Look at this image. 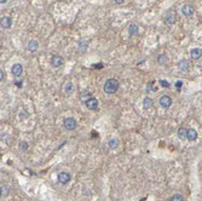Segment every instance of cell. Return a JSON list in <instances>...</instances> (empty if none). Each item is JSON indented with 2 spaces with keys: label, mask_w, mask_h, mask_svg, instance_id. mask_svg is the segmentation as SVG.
Returning <instances> with one entry per match:
<instances>
[{
  "label": "cell",
  "mask_w": 202,
  "mask_h": 201,
  "mask_svg": "<svg viewBox=\"0 0 202 201\" xmlns=\"http://www.w3.org/2000/svg\"><path fill=\"white\" fill-rule=\"evenodd\" d=\"M119 86H120L119 80L115 79V78H110V79H108V80L104 82L103 89H104V92H105V93L111 95V93H115V92L119 90Z\"/></svg>",
  "instance_id": "1"
},
{
  "label": "cell",
  "mask_w": 202,
  "mask_h": 201,
  "mask_svg": "<svg viewBox=\"0 0 202 201\" xmlns=\"http://www.w3.org/2000/svg\"><path fill=\"white\" fill-rule=\"evenodd\" d=\"M64 127L66 130H69V131H73L76 129V120L74 118H67L64 119Z\"/></svg>",
  "instance_id": "2"
},
{
  "label": "cell",
  "mask_w": 202,
  "mask_h": 201,
  "mask_svg": "<svg viewBox=\"0 0 202 201\" xmlns=\"http://www.w3.org/2000/svg\"><path fill=\"white\" fill-rule=\"evenodd\" d=\"M85 105L90 110H97L98 109V100H97V98H95V97H91L90 100H87L85 102Z\"/></svg>",
  "instance_id": "3"
},
{
  "label": "cell",
  "mask_w": 202,
  "mask_h": 201,
  "mask_svg": "<svg viewBox=\"0 0 202 201\" xmlns=\"http://www.w3.org/2000/svg\"><path fill=\"white\" fill-rule=\"evenodd\" d=\"M182 13L184 15V16H186V17H189V16H191L194 12H195V9H194V6H191L190 4H185V5H183L182 6Z\"/></svg>",
  "instance_id": "4"
},
{
  "label": "cell",
  "mask_w": 202,
  "mask_h": 201,
  "mask_svg": "<svg viewBox=\"0 0 202 201\" xmlns=\"http://www.w3.org/2000/svg\"><path fill=\"white\" fill-rule=\"evenodd\" d=\"M11 73H12L13 76L20 78V76L22 75V73H23V67H22V64H20V63L13 64L12 68H11Z\"/></svg>",
  "instance_id": "5"
},
{
  "label": "cell",
  "mask_w": 202,
  "mask_h": 201,
  "mask_svg": "<svg viewBox=\"0 0 202 201\" xmlns=\"http://www.w3.org/2000/svg\"><path fill=\"white\" fill-rule=\"evenodd\" d=\"M172 103H173V100H172V98L169 97V96H167V95H164L161 98H160V105L162 107V108H169L171 105H172Z\"/></svg>",
  "instance_id": "6"
},
{
  "label": "cell",
  "mask_w": 202,
  "mask_h": 201,
  "mask_svg": "<svg viewBox=\"0 0 202 201\" xmlns=\"http://www.w3.org/2000/svg\"><path fill=\"white\" fill-rule=\"evenodd\" d=\"M63 63H64L63 57H61V56H52V58H51V66L53 68L61 67Z\"/></svg>",
  "instance_id": "7"
},
{
  "label": "cell",
  "mask_w": 202,
  "mask_h": 201,
  "mask_svg": "<svg viewBox=\"0 0 202 201\" xmlns=\"http://www.w3.org/2000/svg\"><path fill=\"white\" fill-rule=\"evenodd\" d=\"M70 178H71V176H70L68 172H61V173L58 174V182H60L61 184H67L68 182L70 181Z\"/></svg>",
  "instance_id": "8"
},
{
  "label": "cell",
  "mask_w": 202,
  "mask_h": 201,
  "mask_svg": "<svg viewBox=\"0 0 202 201\" xmlns=\"http://www.w3.org/2000/svg\"><path fill=\"white\" fill-rule=\"evenodd\" d=\"M190 56H191L193 60H199V58H201L202 57V49H200V47H195V49H193V50L190 51Z\"/></svg>",
  "instance_id": "9"
},
{
  "label": "cell",
  "mask_w": 202,
  "mask_h": 201,
  "mask_svg": "<svg viewBox=\"0 0 202 201\" xmlns=\"http://www.w3.org/2000/svg\"><path fill=\"white\" fill-rule=\"evenodd\" d=\"M178 68H179V70L180 71H183V73H188L189 71V62L188 61H185V60H182V61H179V63H178Z\"/></svg>",
  "instance_id": "10"
},
{
  "label": "cell",
  "mask_w": 202,
  "mask_h": 201,
  "mask_svg": "<svg viewBox=\"0 0 202 201\" xmlns=\"http://www.w3.org/2000/svg\"><path fill=\"white\" fill-rule=\"evenodd\" d=\"M11 24H12V20H11L10 17L5 16V17L1 18V28H4V29H9V28L11 27Z\"/></svg>",
  "instance_id": "11"
},
{
  "label": "cell",
  "mask_w": 202,
  "mask_h": 201,
  "mask_svg": "<svg viewBox=\"0 0 202 201\" xmlns=\"http://www.w3.org/2000/svg\"><path fill=\"white\" fill-rule=\"evenodd\" d=\"M175 21H177V15H175L173 11H169L168 13H167V16H166V23H168V24H174Z\"/></svg>",
  "instance_id": "12"
},
{
  "label": "cell",
  "mask_w": 202,
  "mask_h": 201,
  "mask_svg": "<svg viewBox=\"0 0 202 201\" xmlns=\"http://www.w3.org/2000/svg\"><path fill=\"white\" fill-rule=\"evenodd\" d=\"M74 90H75V86H74V84H73L71 81H68L67 84L64 85V92H66L67 96L71 95V93L74 92Z\"/></svg>",
  "instance_id": "13"
},
{
  "label": "cell",
  "mask_w": 202,
  "mask_h": 201,
  "mask_svg": "<svg viewBox=\"0 0 202 201\" xmlns=\"http://www.w3.org/2000/svg\"><path fill=\"white\" fill-rule=\"evenodd\" d=\"M38 47H39V42H38L36 40H31V41L28 42V45H27V50H28V51H31V52L36 51V50H38Z\"/></svg>",
  "instance_id": "14"
},
{
  "label": "cell",
  "mask_w": 202,
  "mask_h": 201,
  "mask_svg": "<svg viewBox=\"0 0 202 201\" xmlns=\"http://www.w3.org/2000/svg\"><path fill=\"white\" fill-rule=\"evenodd\" d=\"M186 139H189V141H196V139H197V132H196L194 129H188Z\"/></svg>",
  "instance_id": "15"
},
{
  "label": "cell",
  "mask_w": 202,
  "mask_h": 201,
  "mask_svg": "<svg viewBox=\"0 0 202 201\" xmlns=\"http://www.w3.org/2000/svg\"><path fill=\"white\" fill-rule=\"evenodd\" d=\"M128 33H130V35H137V34L139 33V27L137 24H135V23H132L128 27Z\"/></svg>",
  "instance_id": "16"
},
{
  "label": "cell",
  "mask_w": 202,
  "mask_h": 201,
  "mask_svg": "<svg viewBox=\"0 0 202 201\" xmlns=\"http://www.w3.org/2000/svg\"><path fill=\"white\" fill-rule=\"evenodd\" d=\"M153 107V100L150 97H145L143 100V108L144 109H150Z\"/></svg>",
  "instance_id": "17"
},
{
  "label": "cell",
  "mask_w": 202,
  "mask_h": 201,
  "mask_svg": "<svg viewBox=\"0 0 202 201\" xmlns=\"http://www.w3.org/2000/svg\"><path fill=\"white\" fill-rule=\"evenodd\" d=\"M87 45H88V42H87V40H80L79 42H78V47H79V50L80 51H86V49H87Z\"/></svg>",
  "instance_id": "18"
},
{
  "label": "cell",
  "mask_w": 202,
  "mask_h": 201,
  "mask_svg": "<svg viewBox=\"0 0 202 201\" xmlns=\"http://www.w3.org/2000/svg\"><path fill=\"white\" fill-rule=\"evenodd\" d=\"M108 145H109V148H111V149H116V148L119 147V139H116V138H111V139H109Z\"/></svg>",
  "instance_id": "19"
},
{
  "label": "cell",
  "mask_w": 202,
  "mask_h": 201,
  "mask_svg": "<svg viewBox=\"0 0 202 201\" xmlns=\"http://www.w3.org/2000/svg\"><path fill=\"white\" fill-rule=\"evenodd\" d=\"M186 136H188V130H186V129L182 127V129L178 130V137H179L180 139H186Z\"/></svg>",
  "instance_id": "20"
},
{
  "label": "cell",
  "mask_w": 202,
  "mask_h": 201,
  "mask_svg": "<svg viewBox=\"0 0 202 201\" xmlns=\"http://www.w3.org/2000/svg\"><path fill=\"white\" fill-rule=\"evenodd\" d=\"M91 97H92V95H91V92H88V91H84V92L80 93V98L84 100V102H86L87 100H90Z\"/></svg>",
  "instance_id": "21"
},
{
  "label": "cell",
  "mask_w": 202,
  "mask_h": 201,
  "mask_svg": "<svg viewBox=\"0 0 202 201\" xmlns=\"http://www.w3.org/2000/svg\"><path fill=\"white\" fill-rule=\"evenodd\" d=\"M167 61H168V58H167V56H165V55H160V56L157 57V62H159L160 64H165Z\"/></svg>",
  "instance_id": "22"
},
{
  "label": "cell",
  "mask_w": 202,
  "mask_h": 201,
  "mask_svg": "<svg viewBox=\"0 0 202 201\" xmlns=\"http://www.w3.org/2000/svg\"><path fill=\"white\" fill-rule=\"evenodd\" d=\"M0 188H1V196H5V195H7V194H9V190H10V189H9V187H7V185L1 184V187H0Z\"/></svg>",
  "instance_id": "23"
},
{
  "label": "cell",
  "mask_w": 202,
  "mask_h": 201,
  "mask_svg": "<svg viewBox=\"0 0 202 201\" xmlns=\"http://www.w3.org/2000/svg\"><path fill=\"white\" fill-rule=\"evenodd\" d=\"M154 91H155V89H154V82L150 81V82L148 84V86H146V92H154Z\"/></svg>",
  "instance_id": "24"
},
{
  "label": "cell",
  "mask_w": 202,
  "mask_h": 201,
  "mask_svg": "<svg viewBox=\"0 0 202 201\" xmlns=\"http://www.w3.org/2000/svg\"><path fill=\"white\" fill-rule=\"evenodd\" d=\"M20 149H21V150H23V152H26V150L28 149V143H27V142H24V141H23V142H21V143H20Z\"/></svg>",
  "instance_id": "25"
},
{
  "label": "cell",
  "mask_w": 202,
  "mask_h": 201,
  "mask_svg": "<svg viewBox=\"0 0 202 201\" xmlns=\"http://www.w3.org/2000/svg\"><path fill=\"white\" fill-rule=\"evenodd\" d=\"M171 201H183V196L180 194H175V195L172 196Z\"/></svg>",
  "instance_id": "26"
},
{
  "label": "cell",
  "mask_w": 202,
  "mask_h": 201,
  "mask_svg": "<svg viewBox=\"0 0 202 201\" xmlns=\"http://www.w3.org/2000/svg\"><path fill=\"white\" fill-rule=\"evenodd\" d=\"M160 85L162 87H169V82L167 80H160Z\"/></svg>",
  "instance_id": "27"
},
{
  "label": "cell",
  "mask_w": 202,
  "mask_h": 201,
  "mask_svg": "<svg viewBox=\"0 0 202 201\" xmlns=\"http://www.w3.org/2000/svg\"><path fill=\"white\" fill-rule=\"evenodd\" d=\"M182 86H183V81H177V82H175V89L179 90Z\"/></svg>",
  "instance_id": "28"
},
{
  "label": "cell",
  "mask_w": 202,
  "mask_h": 201,
  "mask_svg": "<svg viewBox=\"0 0 202 201\" xmlns=\"http://www.w3.org/2000/svg\"><path fill=\"white\" fill-rule=\"evenodd\" d=\"M16 86L17 87H22L23 86V82L22 81H16Z\"/></svg>",
  "instance_id": "29"
},
{
  "label": "cell",
  "mask_w": 202,
  "mask_h": 201,
  "mask_svg": "<svg viewBox=\"0 0 202 201\" xmlns=\"http://www.w3.org/2000/svg\"><path fill=\"white\" fill-rule=\"evenodd\" d=\"M2 79H4V73H2V70H0V80L2 81Z\"/></svg>",
  "instance_id": "30"
},
{
  "label": "cell",
  "mask_w": 202,
  "mask_h": 201,
  "mask_svg": "<svg viewBox=\"0 0 202 201\" xmlns=\"http://www.w3.org/2000/svg\"><path fill=\"white\" fill-rule=\"evenodd\" d=\"M114 1H115V4H122L125 0H114Z\"/></svg>",
  "instance_id": "31"
},
{
  "label": "cell",
  "mask_w": 202,
  "mask_h": 201,
  "mask_svg": "<svg viewBox=\"0 0 202 201\" xmlns=\"http://www.w3.org/2000/svg\"><path fill=\"white\" fill-rule=\"evenodd\" d=\"M6 1H7V0H0L1 4H6Z\"/></svg>",
  "instance_id": "32"
}]
</instances>
